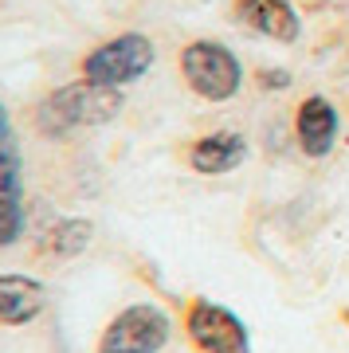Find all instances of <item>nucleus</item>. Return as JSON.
<instances>
[{"label":"nucleus","instance_id":"obj_12","mask_svg":"<svg viewBox=\"0 0 349 353\" xmlns=\"http://www.w3.org/2000/svg\"><path fill=\"white\" fill-rule=\"evenodd\" d=\"M8 134H12V126H8V110L0 106V145H4V141H12Z\"/></svg>","mask_w":349,"mask_h":353},{"label":"nucleus","instance_id":"obj_11","mask_svg":"<svg viewBox=\"0 0 349 353\" xmlns=\"http://www.w3.org/2000/svg\"><path fill=\"white\" fill-rule=\"evenodd\" d=\"M90 236H94V228H90L87 220H59V224H55L48 236H43V252L67 259V255L87 252Z\"/></svg>","mask_w":349,"mask_h":353},{"label":"nucleus","instance_id":"obj_5","mask_svg":"<svg viewBox=\"0 0 349 353\" xmlns=\"http://www.w3.org/2000/svg\"><path fill=\"white\" fill-rule=\"evenodd\" d=\"M185 330L200 353H251L248 326L220 303L197 299V303L188 306Z\"/></svg>","mask_w":349,"mask_h":353},{"label":"nucleus","instance_id":"obj_10","mask_svg":"<svg viewBox=\"0 0 349 353\" xmlns=\"http://www.w3.org/2000/svg\"><path fill=\"white\" fill-rule=\"evenodd\" d=\"M248 157V141L236 130H216V134H204L188 145V165L204 176H220L239 169Z\"/></svg>","mask_w":349,"mask_h":353},{"label":"nucleus","instance_id":"obj_1","mask_svg":"<svg viewBox=\"0 0 349 353\" xmlns=\"http://www.w3.org/2000/svg\"><path fill=\"white\" fill-rule=\"evenodd\" d=\"M118 110H122V90H110V87H99V83L79 79V83H67V87L51 90L48 99L39 102L36 126L48 138H67L75 130L110 122Z\"/></svg>","mask_w":349,"mask_h":353},{"label":"nucleus","instance_id":"obj_9","mask_svg":"<svg viewBox=\"0 0 349 353\" xmlns=\"http://www.w3.org/2000/svg\"><path fill=\"white\" fill-rule=\"evenodd\" d=\"M48 310V287L32 275H0V326H28Z\"/></svg>","mask_w":349,"mask_h":353},{"label":"nucleus","instance_id":"obj_4","mask_svg":"<svg viewBox=\"0 0 349 353\" xmlns=\"http://www.w3.org/2000/svg\"><path fill=\"white\" fill-rule=\"evenodd\" d=\"M169 334H173V322L161 306L134 303L110 318L94 353H161Z\"/></svg>","mask_w":349,"mask_h":353},{"label":"nucleus","instance_id":"obj_2","mask_svg":"<svg viewBox=\"0 0 349 353\" xmlns=\"http://www.w3.org/2000/svg\"><path fill=\"white\" fill-rule=\"evenodd\" d=\"M181 75L204 102H228L243 87V63L236 59V51L216 39H192L181 51Z\"/></svg>","mask_w":349,"mask_h":353},{"label":"nucleus","instance_id":"obj_3","mask_svg":"<svg viewBox=\"0 0 349 353\" xmlns=\"http://www.w3.org/2000/svg\"><path fill=\"white\" fill-rule=\"evenodd\" d=\"M153 55H157V51H153L150 36H141V32H122V36L99 43L94 51H87V59H83V79H87V83H99V87L122 90L150 71Z\"/></svg>","mask_w":349,"mask_h":353},{"label":"nucleus","instance_id":"obj_7","mask_svg":"<svg viewBox=\"0 0 349 353\" xmlns=\"http://www.w3.org/2000/svg\"><path fill=\"white\" fill-rule=\"evenodd\" d=\"M24 236V189H20V153L12 141L0 145V248Z\"/></svg>","mask_w":349,"mask_h":353},{"label":"nucleus","instance_id":"obj_8","mask_svg":"<svg viewBox=\"0 0 349 353\" xmlns=\"http://www.w3.org/2000/svg\"><path fill=\"white\" fill-rule=\"evenodd\" d=\"M337 130H341V118H337L334 102L322 99V94H310V99L299 106V118H295V134H299V145L306 157H326L334 150Z\"/></svg>","mask_w":349,"mask_h":353},{"label":"nucleus","instance_id":"obj_6","mask_svg":"<svg viewBox=\"0 0 349 353\" xmlns=\"http://www.w3.org/2000/svg\"><path fill=\"white\" fill-rule=\"evenodd\" d=\"M236 20L275 43H295L302 36V20L290 0H236Z\"/></svg>","mask_w":349,"mask_h":353}]
</instances>
